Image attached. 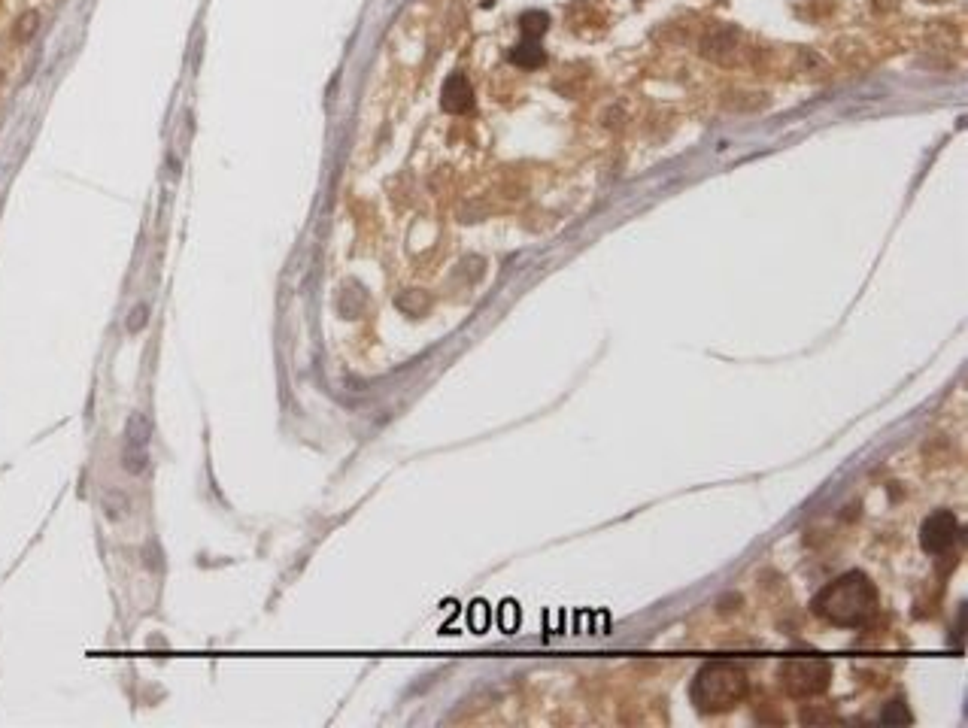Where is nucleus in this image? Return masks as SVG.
I'll return each mask as SVG.
<instances>
[{
    "label": "nucleus",
    "mask_w": 968,
    "mask_h": 728,
    "mask_svg": "<svg viewBox=\"0 0 968 728\" xmlns=\"http://www.w3.org/2000/svg\"><path fill=\"white\" fill-rule=\"evenodd\" d=\"M750 689V680H747V671L735 662H711V665H704L692 683V701L701 707V710H729L735 707L738 701H744Z\"/></svg>",
    "instance_id": "f03ea898"
},
{
    "label": "nucleus",
    "mask_w": 968,
    "mask_h": 728,
    "mask_svg": "<svg viewBox=\"0 0 968 728\" xmlns=\"http://www.w3.org/2000/svg\"><path fill=\"white\" fill-rule=\"evenodd\" d=\"M832 680V665L817 656H799L789 659L780 668V683L792 698H811L820 695Z\"/></svg>",
    "instance_id": "7ed1b4c3"
},
{
    "label": "nucleus",
    "mask_w": 968,
    "mask_h": 728,
    "mask_svg": "<svg viewBox=\"0 0 968 728\" xmlns=\"http://www.w3.org/2000/svg\"><path fill=\"white\" fill-rule=\"evenodd\" d=\"M880 607V598H877V589L874 583L859 574V571H850L844 577H838L835 583H829L826 589L817 592L814 598V613L838 628H859L865 625Z\"/></svg>",
    "instance_id": "f257e3e1"
},
{
    "label": "nucleus",
    "mask_w": 968,
    "mask_h": 728,
    "mask_svg": "<svg viewBox=\"0 0 968 728\" xmlns=\"http://www.w3.org/2000/svg\"><path fill=\"white\" fill-rule=\"evenodd\" d=\"M146 446H149V422L140 413H134L125 431V468L131 474H140L146 468V455H149Z\"/></svg>",
    "instance_id": "39448f33"
},
{
    "label": "nucleus",
    "mask_w": 968,
    "mask_h": 728,
    "mask_svg": "<svg viewBox=\"0 0 968 728\" xmlns=\"http://www.w3.org/2000/svg\"><path fill=\"white\" fill-rule=\"evenodd\" d=\"M956 537H959V522H956V516L950 510L932 513L920 528V543H923V550H929V553L950 550V546L956 543Z\"/></svg>",
    "instance_id": "20e7f679"
},
{
    "label": "nucleus",
    "mask_w": 968,
    "mask_h": 728,
    "mask_svg": "<svg viewBox=\"0 0 968 728\" xmlns=\"http://www.w3.org/2000/svg\"><path fill=\"white\" fill-rule=\"evenodd\" d=\"M440 104H444L447 113H468L474 107V88H471V82L462 73H453L444 82V98H440Z\"/></svg>",
    "instance_id": "423d86ee"
},
{
    "label": "nucleus",
    "mask_w": 968,
    "mask_h": 728,
    "mask_svg": "<svg viewBox=\"0 0 968 728\" xmlns=\"http://www.w3.org/2000/svg\"><path fill=\"white\" fill-rule=\"evenodd\" d=\"M510 61H513L516 67L535 70V67H541V64L547 61V55H544V49L538 46V40H525V43H519V46L510 52Z\"/></svg>",
    "instance_id": "0eeeda50"
},
{
    "label": "nucleus",
    "mask_w": 968,
    "mask_h": 728,
    "mask_svg": "<svg viewBox=\"0 0 968 728\" xmlns=\"http://www.w3.org/2000/svg\"><path fill=\"white\" fill-rule=\"evenodd\" d=\"M880 722H911V713L905 710V701H893L884 713H880Z\"/></svg>",
    "instance_id": "1a4fd4ad"
},
{
    "label": "nucleus",
    "mask_w": 968,
    "mask_h": 728,
    "mask_svg": "<svg viewBox=\"0 0 968 728\" xmlns=\"http://www.w3.org/2000/svg\"><path fill=\"white\" fill-rule=\"evenodd\" d=\"M547 25H550V16H547V13H538V10L525 13V16L519 19V28H522V34H525V40H538V37H544V34H547Z\"/></svg>",
    "instance_id": "6e6552de"
}]
</instances>
